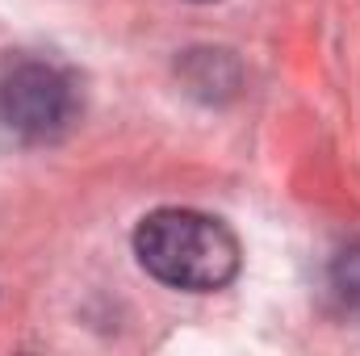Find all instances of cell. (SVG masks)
<instances>
[{"label":"cell","instance_id":"3","mask_svg":"<svg viewBox=\"0 0 360 356\" xmlns=\"http://www.w3.org/2000/svg\"><path fill=\"white\" fill-rule=\"evenodd\" d=\"M331 293H335L344 306L360 310V243L356 248H344V252L331 260Z\"/></svg>","mask_w":360,"mask_h":356},{"label":"cell","instance_id":"1","mask_svg":"<svg viewBox=\"0 0 360 356\" xmlns=\"http://www.w3.org/2000/svg\"><path fill=\"white\" fill-rule=\"evenodd\" d=\"M134 256L155 281L184 293L226 289L243 265V248L235 231L222 218L184 205L151 210L134 227Z\"/></svg>","mask_w":360,"mask_h":356},{"label":"cell","instance_id":"4","mask_svg":"<svg viewBox=\"0 0 360 356\" xmlns=\"http://www.w3.org/2000/svg\"><path fill=\"white\" fill-rule=\"evenodd\" d=\"M197 4H201V0H197Z\"/></svg>","mask_w":360,"mask_h":356},{"label":"cell","instance_id":"2","mask_svg":"<svg viewBox=\"0 0 360 356\" xmlns=\"http://www.w3.org/2000/svg\"><path fill=\"white\" fill-rule=\"evenodd\" d=\"M84 109V92L72 68L51 55H4L0 59V134L25 147L63 139Z\"/></svg>","mask_w":360,"mask_h":356}]
</instances>
